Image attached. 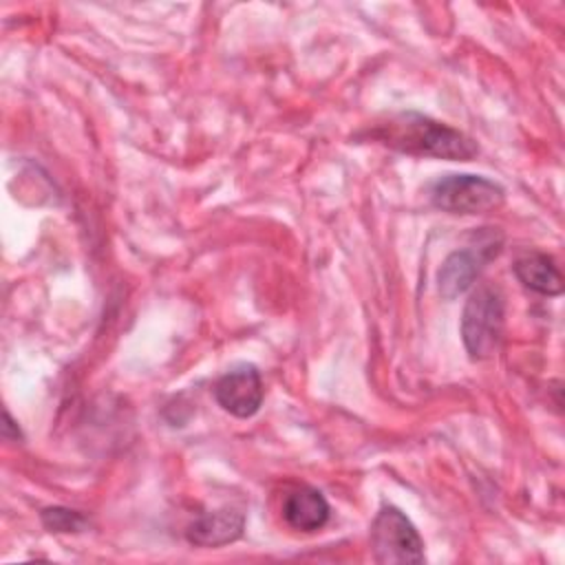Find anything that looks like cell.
<instances>
[{
	"label": "cell",
	"instance_id": "obj_1",
	"mask_svg": "<svg viewBox=\"0 0 565 565\" xmlns=\"http://www.w3.org/2000/svg\"><path fill=\"white\" fill-rule=\"evenodd\" d=\"M369 137L382 146L415 157L468 161L479 152L470 137L419 113H399L388 121L377 124Z\"/></svg>",
	"mask_w": 565,
	"mask_h": 565
},
{
	"label": "cell",
	"instance_id": "obj_2",
	"mask_svg": "<svg viewBox=\"0 0 565 565\" xmlns=\"http://www.w3.org/2000/svg\"><path fill=\"white\" fill-rule=\"evenodd\" d=\"M505 307L497 287L481 285L470 294L461 316V338L472 360L490 358L503 335Z\"/></svg>",
	"mask_w": 565,
	"mask_h": 565
},
{
	"label": "cell",
	"instance_id": "obj_3",
	"mask_svg": "<svg viewBox=\"0 0 565 565\" xmlns=\"http://www.w3.org/2000/svg\"><path fill=\"white\" fill-rule=\"evenodd\" d=\"M373 561L382 565H419L426 561L424 541L413 521L395 505H384L371 523Z\"/></svg>",
	"mask_w": 565,
	"mask_h": 565
},
{
	"label": "cell",
	"instance_id": "obj_4",
	"mask_svg": "<svg viewBox=\"0 0 565 565\" xmlns=\"http://www.w3.org/2000/svg\"><path fill=\"white\" fill-rule=\"evenodd\" d=\"M501 245H503V236L494 227L475 230L470 236V245L452 252L441 263V269L437 274L439 294L448 300L466 294L472 287V282L479 278L486 263L499 256Z\"/></svg>",
	"mask_w": 565,
	"mask_h": 565
},
{
	"label": "cell",
	"instance_id": "obj_5",
	"mask_svg": "<svg viewBox=\"0 0 565 565\" xmlns=\"http://www.w3.org/2000/svg\"><path fill=\"white\" fill-rule=\"evenodd\" d=\"M433 205L450 214H483L497 210L505 190L479 174H448L430 190Z\"/></svg>",
	"mask_w": 565,
	"mask_h": 565
},
{
	"label": "cell",
	"instance_id": "obj_6",
	"mask_svg": "<svg viewBox=\"0 0 565 565\" xmlns=\"http://www.w3.org/2000/svg\"><path fill=\"white\" fill-rule=\"evenodd\" d=\"M214 397L223 411L247 419L258 413L263 404V380L254 364H241L227 371L214 384Z\"/></svg>",
	"mask_w": 565,
	"mask_h": 565
},
{
	"label": "cell",
	"instance_id": "obj_7",
	"mask_svg": "<svg viewBox=\"0 0 565 565\" xmlns=\"http://www.w3.org/2000/svg\"><path fill=\"white\" fill-rule=\"evenodd\" d=\"M243 527H245L243 512L234 508H221L194 519L185 530V539L199 547H221L241 539Z\"/></svg>",
	"mask_w": 565,
	"mask_h": 565
},
{
	"label": "cell",
	"instance_id": "obj_8",
	"mask_svg": "<svg viewBox=\"0 0 565 565\" xmlns=\"http://www.w3.org/2000/svg\"><path fill=\"white\" fill-rule=\"evenodd\" d=\"M282 516L298 532H316L329 521V503L320 490L305 486L287 494Z\"/></svg>",
	"mask_w": 565,
	"mask_h": 565
},
{
	"label": "cell",
	"instance_id": "obj_9",
	"mask_svg": "<svg viewBox=\"0 0 565 565\" xmlns=\"http://www.w3.org/2000/svg\"><path fill=\"white\" fill-rule=\"evenodd\" d=\"M514 276L519 282H523L527 289L541 294V296H558L563 294V276L554 263L552 256L534 252L527 256H521L514 265Z\"/></svg>",
	"mask_w": 565,
	"mask_h": 565
},
{
	"label": "cell",
	"instance_id": "obj_10",
	"mask_svg": "<svg viewBox=\"0 0 565 565\" xmlns=\"http://www.w3.org/2000/svg\"><path fill=\"white\" fill-rule=\"evenodd\" d=\"M42 525L49 532H57V534H68V532H84L88 527V519L77 512V510H68V508H44L40 514Z\"/></svg>",
	"mask_w": 565,
	"mask_h": 565
},
{
	"label": "cell",
	"instance_id": "obj_11",
	"mask_svg": "<svg viewBox=\"0 0 565 565\" xmlns=\"http://www.w3.org/2000/svg\"><path fill=\"white\" fill-rule=\"evenodd\" d=\"M4 424H2V437L4 439H20L22 437V433H20V428H18V424L11 419V415H9V411H4Z\"/></svg>",
	"mask_w": 565,
	"mask_h": 565
}]
</instances>
